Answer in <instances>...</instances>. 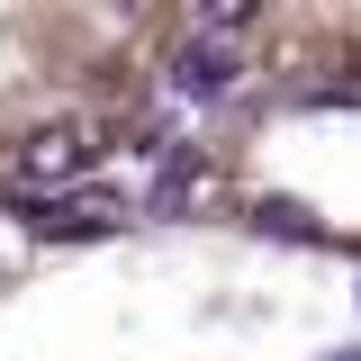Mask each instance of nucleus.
<instances>
[{"instance_id":"obj_2","label":"nucleus","mask_w":361,"mask_h":361,"mask_svg":"<svg viewBox=\"0 0 361 361\" xmlns=\"http://www.w3.org/2000/svg\"><path fill=\"white\" fill-rule=\"evenodd\" d=\"M226 82H235V54H226V45L199 37V45H180V54H172V90H190V99H217Z\"/></svg>"},{"instance_id":"obj_3","label":"nucleus","mask_w":361,"mask_h":361,"mask_svg":"<svg viewBox=\"0 0 361 361\" xmlns=\"http://www.w3.org/2000/svg\"><path fill=\"white\" fill-rule=\"evenodd\" d=\"M45 226H118V199H109V190H90V199H54Z\"/></svg>"},{"instance_id":"obj_1","label":"nucleus","mask_w":361,"mask_h":361,"mask_svg":"<svg viewBox=\"0 0 361 361\" xmlns=\"http://www.w3.org/2000/svg\"><path fill=\"white\" fill-rule=\"evenodd\" d=\"M90 154H99V127H90V118H54V127H37L18 145V180H27V190H54V180L90 172Z\"/></svg>"},{"instance_id":"obj_5","label":"nucleus","mask_w":361,"mask_h":361,"mask_svg":"<svg viewBox=\"0 0 361 361\" xmlns=\"http://www.w3.org/2000/svg\"><path fill=\"white\" fill-rule=\"evenodd\" d=\"M325 361H361V353H325Z\"/></svg>"},{"instance_id":"obj_4","label":"nucleus","mask_w":361,"mask_h":361,"mask_svg":"<svg viewBox=\"0 0 361 361\" xmlns=\"http://www.w3.org/2000/svg\"><path fill=\"white\" fill-rule=\"evenodd\" d=\"M199 27H208V37H217V27H253V0H208Z\"/></svg>"}]
</instances>
